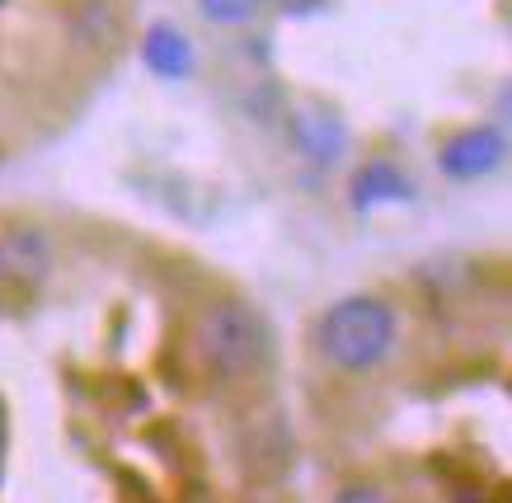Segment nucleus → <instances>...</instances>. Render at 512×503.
Masks as SVG:
<instances>
[{
    "label": "nucleus",
    "instance_id": "obj_5",
    "mask_svg": "<svg viewBox=\"0 0 512 503\" xmlns=\"http://www.w3.org/2000/svg\"><path fill=\"white\" fill-rule=\"evenodd\" d=\"M292 142L320 165H334L348 146V127L329 109H296L292 113Z\"/></svg>",
    "mask_w": 512,
    "mask_h": 503
},
{
    "label": "nucleus",
    "instance_id": "obj_8",
    "mask_svg": "<svg viewBox=\"0 0 512 503\" xmlns=\"http://www.w3.org/2000/svg\"><path fill=\"white\" fill-rule=\"evenodd\" d=\"M202 19H212V24H245L254 10H259V0H198Z\"/></svg>",
    "mask_w": 512,
    "mask_h": 503
},
{
    "label": "nucleus",
    "instance_id": "obj_6",
    "mask_svg": "<svg viewBox=\"0 0 512 503\" xmlns=\"http://www.w3.org/2000/svg\"><path fill=\"white\" fill-rule=\"evenodd\" d=\"M141 62L160 80H184L193 71V43L174 24H151L141 38Z\"/></svg>",
    "mask_w": 512,
    "mask_h": 503
},
{
    "label": "nucleus",
    "instance_id": "obj_1",
    "mask_svg": "<svg viewBox=\"0 0 512 503\" xmlns=\"http://www.w3.org/2000/svg\"><path fill=\"white\" fill-rule=\"evenodd\" d=\"M198 353L221 377H259L273 362V325L240 297H221L198 315Z\"/></svg>",
    "mask_w": 512,
    "mask_h": 503
},
{
    "label": "nucleus",
    "instance_id": "obj_4",
    "mask_svg": "<svg viewBox=\"0 0 512 503\" xmlns=\"http://www.w3.org/2000/svg\"><path fill=\"white\" fill-rule=\"evenodd\" d=\"M52 268V245L43 231L15 226L0 236V287H38Z\"/></svg>",
    "mask_w": 512,
    "mask_h": 503
},
{
    "label": "nucleus",
    "instance_id": "obj_2",
    "mask_svg": "<svg viewBox=\"0 0 512 503\" xmlns=\"http://www.w3.org/2000/svg\"><path fill=\"white\" fill-rule=\"evenodd\" d=\"M395 311L381 297H339L320 315L315 344L339 372H372L395 348Z\"/></svg>",
    "mask_w": 512,
    "mask_h": 503
},
{
    "label": "nucleus",
    "instance_id": "obj_3",
    "mask_svg": "<svg viewBox=\"0 0 512 503\" xmlns=\"http://www.w3.org/2000/svg\"><path fill=\"white\" fill-rule=\"evenodd\" d=\"M498 160H503V132H498V127H466V132L447 137L442 151H437L442 174H447V179H461V184L484 179Z\"/></svg>",
    "mask_w": 512,
    "mask_h": 503
},
{
    "label": "nucleus",
    "instance_id": "obj_7",
    "mask_svg": "<svg viewBox=\"0 0 512 503\" xmlns=\"http://www.w3.org/2000/svg\"><path fill=\"white\" fill-rule=\"evenodd\" d=\"M414 193L409 184V174L400 165H390V160H372V165H362L353 179V207H376V203H404Z\"/></svg>",
    "mask_w": 512,
    "mask_h": 503
},
{
    "label": "nucleus",
    "instance_id": "obj_9",
    "mask_svg": "<svg viewBox=\"0 0 512 503\" xmlns=\"http://www.w3.org/2000/svg\"><path fill=\"white\" fill-rule=\"evenodd\" d=\"M334 503H395V499L376 485H348V489H339V499Z\"/></svg>",
    "mask_w": 512,
    "mask_h": 503
}]
</instances>
